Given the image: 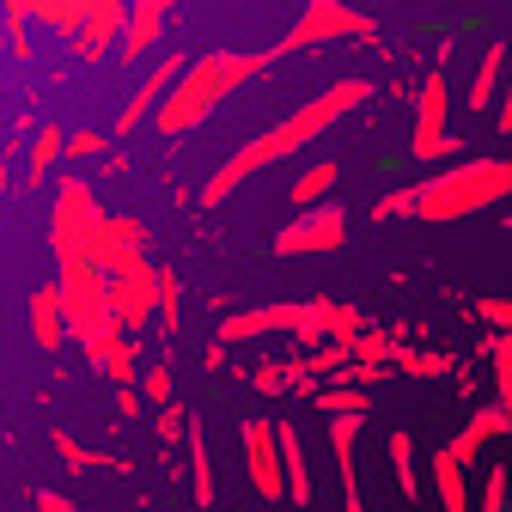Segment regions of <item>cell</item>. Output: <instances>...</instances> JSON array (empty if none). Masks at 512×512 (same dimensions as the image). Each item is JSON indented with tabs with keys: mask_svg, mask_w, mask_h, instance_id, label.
<instances>
[{
	"mask_svg": "<svg viewBox=\"0 0 512 512\" xmlns=\"http://www.w3.org/2000/svg\"><path fill=\"white\" fill-rule=\"evenodd\" d=\"M360 104H372V80L366 74H342V80H330L317 98H305L293 116H281L275 128H263V135H250L208 183H202V208H220L238 183H250L256 171H269V165H281V159H293L299 147H311V141H324L330 128L348 116V110H360Z\"/></svg>",
	"mask_w": 512,
	"mask_h": 512,
	"instance_id": "1",
	"label": "cell"
},
{
	"mask_svg": "<svg viewBox=\"0 0 512 512\" xmlns=\"http://www.w3.org/2000/svg\"><path fill=\"white\" fill-rule=\"evenodd\" d=\"M269 49L256 55V49H208V55H189L183 61V74L171 80V92L159 98V110H153V128L165 141H177V135H189V128H202L238 86H250L256 74H269Z\"/></svg>",
	"mask_w": 512,
	"mask_h": 512,
	"instance_id": "2",
	"label": "cell"
},
{
	"mask_svg": "<svg viewBox=\"0 0 512 512\" xmlns=\"http://www.w3.org/2000/svg\"><path fill=\"white\" fill-rule=\"evenodd\" d=\"M512 196V159H452L445 171L415 183V220L452 226L470 214H488Z\"/></svg>",
	"mask_w": 512,
	"mask_h": 512,
	"instance_id": "3",
	"label": "cell"
},
{
	"mask_svg": "<svg viewBox=\"0 0 512 512\" xmlns=\"http://www.w3.org/2000/svg\"><path fill=\"white\" fill-rule=\"evenodd\" d=\"M55 305H61V330H68L86 360H98L122 330H116V317H110V287L104 275L86 263V256H55Z\"/></svg>",
	"mask_w": 512,
	"mask_h": 512,
	"instance_id": "4",
	"label": "cell"
},
{
	"mask_svg": "<svg viewBox=\"0 0 512 512\" xmlns=\"http://www.w3.org/2000/svg\"><path fill=\"white\" fill-rule=\"evenodd\" d=\"M445 55H452V37H439L433 68L415 86V122H409V153L421 165L439 159H464V135H452V80H445Z\"/></svg>",
	"mask_w": 512,
	"mask_h": 512,
	"instance_id": "5",
	"label": "cell"
},
{
	"mask_svg": "<svg viewBox=\"0 0 512 512\" xmlns=\"http://www.w3.org/2000/svg\"><path fill=\"white\" fill-rule=\"evenodd\" d=\"M330 43H372V19L348 0H305L299 19L281 31L269 55H299V49H330Z\"/></svg>",
	"mask_w": 512,
	"mask_h": 512,
	"instance_id": "6",
	"label": "cell"
},
{
	"mask_svg": "<svg viewBox=\"0 0 512 512\" xmlns=\"http://www.w3.org/2000/svg\"><path fill=\"white\" fill-rule=\"evenodd\" d=\"M98 220H104L98 189H92L86 177L68 171V177L55 183V202H49V244H55V256H86Z\"/></svg>",
	"mask_w": 512,
	"mask_h": 512,
	"instance_id": "7",
	"label": "cell"
},
{
	"mask_svg": "<svg viewBox=\"0 0 512 512\" xmlns=\"http://www.w3.org/2000/svg\"><path fill=\"white\" fill-rule=\"evenodd\" d=\"M256 336H299V342L311 348L317 336H311V311H305V299H275V305H244V311L220 317V336H214V342L238 348V342H256Z\"/></svg>",
	"mask_w": 512,
	"mask_h": 512,
	"instance_id": "8",
	"label": "cell"
},
{
	"mask_svg": "<svg viewBox=\"0 0 512 512\" xmlns=\"http://www.w3.org/2000/svg\"><path fill=\"white\" fill-rule=\"evenodd\" d=\"M342 244H348V208H336V202H311V208H299V220H287L275 232V256H324Z\"/></svg>",
	"mask_w": 512,
	"mask_h": 512,
	"instance_id": "9",
	"label": "cell"
},
{
	"mask_svg": "<svg viewBox=\"0 0 512 512\" xmlns=\"http://www.w3.org/2000/svg\"><path fill=\"white\" fill-rule=\"evenodd\" d=\"M86 263L110 281V275H128L135 263H147V226L135 220V214H110L104 208V220H98V232H92V244H86Z\"/></svg>",
	"mask_w": 512,
	"mask_h": 512,
	"instance_id": "10",
	"label": "cell"
},
{
	"mask_svg": "<svg viewBox=\"0 0 512 512\" xmlns=\"http://www.w3.org/2000/svg\"><path fill=\"white\" fill-rule=\"evenodd\" d=\"M110 317H116V330L122 336H141L153 324V311H159V263L147 256V263H135L128 275H110Z\"/></svg>",
	"mask_w": 512,
	"mask_h": 512,
	"instance_id": "11",
	"label": "cell"
},
{
	"mask_svg": "<svg viewBox=\"0 0 512 512\" xmlns=\"http://www.w3.org/2000/svg\"><path fill=\"white\" fill-rule=\"evenodd\" d=\"M244 476L263 500H281V452H275V421L269 415L244 421Z\"/></svg>",
	"mask_w": 512,
	"mask_h": 512,
	"instance_id": "12",
	"label": "cell"
},
{
	"mask_svg": "<svg viewBox=\"0 0 512 512\" xmlns=\"http://www.w3.org/2000/svg\"><path fill=\"white\" fill-rule=\"evenodd\" d=\"M171 7H177V0H128L116 55H122V61H141L147 49H159V43H165V25H171Z\"/></svg>",
	"mask_w": 512,
	"mask_h": 512,
	"instance_id": "13",
	"label": "cell"
},
{
	"mask_svg": "<svg viewBox=\"0 0 512 512\" xmlns=\"http://www.w3.org/2000/svg\"><path fill=\"white\" fill-rule=\"evenodd\" d=\"M183 61H189V55H165V61H159V68H147V80H141L135 92H128V104L116 110V141H122V135H135V128H141V122H153V110H159V98H165V92H171V80L183 74Z\"/></svg>",
	"mask_w": 512,
	"mask_h": 512,
	"instance_id": "14",
	"label": "cell"
},
{
	"mask_svg": "<svg viewBox=\"0 0 512 512\" xmlns=\"http://www.w3.org/2000/svg\"><path fill=\"white\" fill-rule=\"evenodd\" d=\"M305 311H311V336L317 342H336V348H348L360 330H366V311L360 305H348V299H324V293H311L305 299ZM311 342V348H317Z\"/></svg>",
	"mask_w": 512,
	"mask_h": 512,
	"instance_id": "15",
	"label": "cell"
},
{
	"mask_svg": "<svg viewBox=\"0 0 512 512\" xmlns=\"http://www.w3.org/2000/svg\"><path fill=\"white\" fill-rule=\"evenodd\" d=\"M275 452H281V500H293L299 512H311V464H305V445L293 433V421H275Z\"/></svg>",
	"mask_w": 512,
	"mask_h": 512,
	"instance_id": "16",
	"label": "cell"
},
{
	"mask_svg": "<svg viewBox=\"0 0 512 512\" xmlns=\"http://www.w3.org/2000/svg\"><path fill=\"white\" fill-rule=\"evenodd\" d=\"M506 433H512L506 409H500V403H482V409H476V415L464 421V433H458L452 445H445V452H452V458H458V464L470 470V464H476V458L488 452V445H494V439H506Z\"/></svg>",
	"mask_w": 512,
	"mask_h": 512,
	"instance_id": "17",
	"label": "cell"
},
{
	"mask_svg": "<svg viewBox=\"0 0 512 512\" xmlns=\"http://www.w3.org/2000/svg\"><path fill=\"white\" fill-rule=\"evenodd\" d=\"M183 452H189V494H196V506H214V452H208V433L196 415L183 427Z\"/></svg>",
	"mask_w": 512,
	"mask_h": 512,
	"instance_id": "18",
	"label": "cell"
},
{
	"mask_svg": "<svg viewBox=\"0 0 512 512\" xmlns=\"http://www.w3.org/2000/svg\"><path fill=\"white\" fill-rule=\"evenodd\" d=\"M433 494H439V512H470V476H464V464L452 458V452H445V445H439V452H433Z\"/></svg>",
	"mask_w": 512,
	"mask_h": 512,
	"instance_id": "19",
	"label": "cell"
},
{
	"mask_svg": "<svg viewBox=\"0 0 512 512\" xmlns=\"http://www.w3.org/2000/svg\"><path fill=\"white\" fill-rule=\"evenodd\" d=\"M506 61H512V55H506V43H488V49H482V61H476V80H470V98H464L476 116H482V110H494V98H500V80H506Z\"/></svg>",
	"mask_w": 512,
	"mask_h": 512,
	"instance_id": "20",
	"label": "cell"
},
{
	"mask_svg": "<svg viewBox=\"0 0 512 512\" xmlns=\"http://www.w3.org/2000/svg\"><path fill=\"white\" fill-rule=\"evenodd\" d=\"M31 342L43 354H55L61 342H68V330H61V305H55V287H37L31 293Z\"/></svg>",
	"mask_w": 512,
	"mask_h": 512,
	"instance_id": "21",
	"label": "cell"
},
{
	"mask_svg": "<svg viewBox=\"0 0 512 512\" xmlns=\"http://www.w3.org/2000/svg\"><path fill=\"white\" fill-rule=\"evenodd\" d=\"M37 25L61 43H74L80 25H86V0H37Z\"/></svg>",
	"mask_w": 512,
	"mask_h": 512,
	"instance_id": "22",
	"label": "cell"
},
{
	"mask_svg": "<svg viewBox=\"0 0 512 512\" xmlns=\"http://www.w3.org/2000/svg\"><path fill=\"white\" fill-rule=\"evenodd\" d=\"M336 177H342V165H336V159H317L311 171H299V177H293V189H287V196H293V208H311V202H330V189H336Z\"/></svg>",
	"mask_w": 512,
	"mask_h": 512,
	"instance_id": "23",
	"label": "cell"
},
{
	"mask_svg": "<svg viewBox=\"0 0 512 512\" xmlns=\"http://www.w3.org/2000/svg\"><path fill=\"white\" fill-rule=\"evenodd\" d=\"M397 342H403L397 330H378V324H366V330H360V336H354V342H348L342 354H348L354 366H391V354H397Z\"/></svg>",
	"mask_w": 512,
	"mask_h": 512,
	"instance_id": "24",
	"label": "cell"
},
{
	"mask_svg": "<svg viewBox=\"0 0 512 512\" xmlns=\"http://www.w3.org/2000/svg\"><path fill=\"white\" fill-rule=\"evenodd\" d=\"M31 25H37V0H0V31H7L19 61H31Z\"/></svg>",
	"mask_w": 512,
	"mask_h": 512,
	"instance_id": "25",
	"label": "cell"
},
{
	"mask_svg": "<svg viewBox=\"0 0 512 512\" xmlns=\"http://www.w3.org/2000/svg\"><path fill=\"white\" fill-rule=\"evenodd\" d=\"M92 366H98L110 384H135V372H141V342H135V336H116Z\"/></svg>",
	"mask_w": 512,
	"mask_h": 512,
	"instance_id": "26",
	"label": "cell"
},
{
	"mask_svg": "<svg viewBox=\"0 0 512 512\" xmlns=\"http://www.w3.org/2000/svg\"><path fill=\"white\" fill-rule=\"evenodd\" d=\"M55 165H61V128H55V122H37V128H31V171H25V177L43 183Z\"/></svg>",
	"mask_w": 512,
	"mask_h": 512,
	"instance_id": "27",
	"label": "cell"
},
{
	"mask_svg": "<svg viewBox=\"0 0 512 512\" xmlns=\"http://www.w3.org/2000/svg\"><path fill=\"white\" fill-rule=\"evenodd\" d=\"M311 409L324 415H372V397L360 384H330V391H311Z\"/></svg>",
	"mask_w": 512,
	"mask_h": 512,
	"instance_id": "28",
	"label": "cell"
},
{
	"mask_svg": "<svg viewBox=\"0 0 512 512\" xmlns=\"http://www.w3.org/2000/svg\"><path fill=\"white\" fill-rule=\"evenodd\" d=\"M384 452H391V470H397V488H403V500L415 506V494H421V482H415V439L397 427L391 439H384Z\"/></svg>",
	"mask_w": 512,
	"mask_h": 512,
	"instance_id": "29",
	"label": "cell"
},
{
	"mask_svg": "<svg viewBox=\"0 0 512 512\" xmlns=\"http://www.w3.org/2000/svg\"><path fill=\"white\" fill-rule=\"evenodd\" d=\"M135 397H141V403H171V354L135 372Z\"/></svg>",
	"mask_w": 512,
	"mask_h": 512,
	"instance_id": "30",
	"label": "cell"
},
{
	"mask_svg": "<svg viewBox=\"0 0 512 512\" xmlns=\"http://www.w3.org/2000/svg\"><path fill=\"white\" fill-rule=\"evenodd\" d=\"M55 452H61V464H68V470H98V464H116V458L92 452V445H80L68 427H55Z\"/></svg>",
	"mask_w": 512,
	"mask_h": 512,
	"instance_id": "31",
	"label": "cell"
},
{
	"mask_svg": "<svg viewBox=\"0 0 512 512\" xmlns=\"http://www.w3.org/2000/svg\"><path fill=\"white\" fill-rule=\"evenodd\" d=\"M177 305H183V287H177V269H159V311H153V324L171 336L183 317H177Z\"/></svg>",
	"mask_w": 512,
	"mask_h": 512,
	"instance_id": "32",
	"label": "cell"
},
{
	"mask_svg": "<svg viewBox=\"0 0 512 512\" xmlns=\"http://www.w3.org/2000/svg\"><path fill=\"white\" fill-rule=\"evenodd\" d=\"M104 153H110L104 128H74V135H61V159H104Z\"/></svg>",
	"mask_w": 512,
	"mask_h": 512,
	"instance_id": "33",
	"label": "cell"
},
{
	"mask_svg": "<svg viewBox=\"0 0 512 512\" xmlns=\"http://www.w3.org/2000/svg\"><path fill=\"white\" fill-rule=\"evenodd\" d=\"M494 391H500V409H506V421H512V336H494Z\"/></svg>",
	"mask_w": 512,
	"mask_h": 512,
	"instance_id": "34",
	"label": "cell"
},
{
	"mask_svg": "<svg viewBox=\"0 0 512 512\" xmlns=\"http://www.w3.org/2000/svg\"><path fill=\"white\" fill-rule=\"evenodd\" d=\"M506 500H512V482H506V464H494L482 482V506H470V512H506Z\"/></svg>",
	"mask_w": 512,
	"mask_h": 512,
	"instance_id": "35",
	"label": "cell"
},
{
	"mask_svg": "<svg viewBox=\"0 0 512 512\" xmlns=\"http://www.w3.org/2000/svg\"><path fill=\"white\" fill-rule=\"evenodd\" d=\"M476 317L494 330V336H512V299H500V293H488V299H476Z\"/></svg>",
	"mask_w": 512,
	"mask_h": 512,
	"instance_id": "36",
	"label": "cell"
},
{
	"mask_svg": "<svg viewBox=\"0 0 512 512\" xmlns=\"http://www.w3.org/2000/svg\"><path fill=\"white\" fill-rule=\"evenodd\" d=\"M397 214H415V183H403V189L372 202V220H397Z\"/></svg>",
	"mask_w": 512,
	"mask_h": 512,
	"instance_id": "37",
	"label": "cell"
},
{
	"mask_svg": "<svg viewBox=\"0 0 512 512\" xmlns=\"http://www.w3.org/2000/svg\"><path fill=\"white\" fill-rule=\"evenodd\" d=\"M153 427H159V445H171V439H183V427H189V409H177V403H159Z\"/></svg>",
	"mask_w": 512,
	"mask_h": 512,
	"instance_id": "38",
	"label": "cell"
},
{
	"mask_svg": "<svg viewBox=\"0 0 512 512\" xmlns=\"http://www.w3.org/2000/svg\"><path fill=\"white\" fill-rule=\"evenodd\" d=\"M250 384H256L263 397H281V391H287V360H269V366H256V372H250Z\"/></svg>",
	"mask_w": 512,
	"mask_h": 512,
	"instance_id": "39",
	"label": "cell"
},
{
	"mask_svg": "<svg viewBox=\"0 0 512 512\" xmlns=\"http://www.w3.org/2000/svg\"><path fill=\"white\" fill-rule=\"evenodd\" d=\"M494 128L512 135V61H506V80H500V98H494Z\"/></svg>",
	"mask_w": 512,
	"mask_h": 512,
	"instance_id": "40",
	"label": "cell"
},
{
	"mask_svg": "<svg viewBox=\"0 0 512 512\" xmlns=\"http://www.w3.org/2000/svg\"><path fill=\"white\" fill-rule=\"evenodd\" d=\"M37 512H74V500L55 494V488H37Z\"/></svg>",
	"mask_w": 512,
	"mask_h": 512,
	"instance_id": "41",
	"label": "cell"
},
{
	"mask_svg": "<svg viewBox=\"0 0 512 512\" xmlns=\"http://www.w3.org/2000/svg\"><path fill=\"white\" fill-rule=\"evenodd\" d=\"M116 415H141V397H135V384H116Z\"/></svg>",
	"mask_w": 512,
	"mask_h": 512,
	"instance_id": "42",
	"label": "cell"
},
{
	"mask_svg": "<svg viewBox=\"0 0 512 512\" xmlns=\"http://www.w3.org/2000/svg\"><path fill=\"white\" fill-rule=\"evenodd\" d=\"M0 196H7V165H0Z\"/></svg>",
	"mask_w": 512,
	"mask_h": 512,
	"instance_id": "43",
	"label": "cell"
}]
</instances>
